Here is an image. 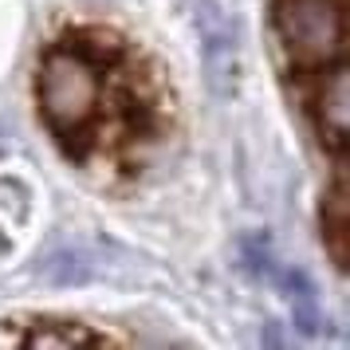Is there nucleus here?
I'll use <instances>...</instances> for the list:
<instances>
[{"label": "nucleus", "mask_w": 350, "mask_h": 350, "mask_svg": "<svg viewBox=\"0 0 350 350\" xmlns=\"http://www.w3.org/2000/svg\"><path fill=\"white\" fill-rule=\"evenodd\" d=\"M36 95H40V111H44L48 130L95 118L103 111V79L91 67H83L79 59H71L55 48H48V55H44Z\"/></svg>", "instance_id": "1"}, {"label": "nucleus", "mask_w": 350, "mask_h": 350, "mask_svg": "<svg viewBox=\"0 0 350 350\" xmlns=\"http://www.w3.org/2000/svg\"><path fill=\"white\" fill-rule=\"evenodd\" d=\"M51 48L79 59L83 67H91L98 79L114 75L134 55V44L126 36L114 32V28H103V24H67L64 32L51 40Z\"/></svg>", "instance_id": "2"}, {"label": "nucleus", "mask_w": 350, "mask_h": 350, "mask_svg": "<svg viewBox=\"0 0 350 350\" xmlns=\"http://www.w3.org/2000/svg\"><path fill=\"white\" fill-rule=\"evenodd\" d=\"M319 237L338 271H347L350 260V205H347V161H334L331 185L319 201Z\"/></svg>", "instance_id": "3"}, {"label": "nucleus", "mask_w": 350, "mask_h": 350, "mask_svg": "<svg viewBox=\"0 0 350 350\" xmlns=\"http://www.w3.org/2000/svg\"><path fill=\"white\" fill-rule=\"evenodd\" d=\"M32 331H8L4 338L16 347H98V342H114L107 334L87 331L75 319H28Z\"/></svg>", "instance_id": "4"}, {"label": "nucleus", "mask_w": 350, "mask_h": 350, "mask_svg": "<svg viewBox=\"0 0 350 350\" xmlns=\"http://www.w3.org/2000/svg\"><path fill=\"white\" fill-rule=\"evenodd\" d=\"M98 134H103L98 114H95V118H83V122H71V126L51 130V138H55V146H59V154H64V158H71L75 165H87V161L95 158L98 142H103Z\"/></svg>", "instance_id": "5"}]
</instances>
